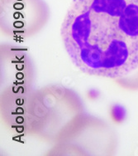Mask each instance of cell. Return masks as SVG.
Wrapping results in <instances>:
<instances>
[{"instance_id":"cell-1","label":"cell","mask_w":138,"mask_h":156,"mask_svg":"<svg viewBox=\"0 0 138 156\" xmlns=\"http://www.w3.org/2000/svg\"><path fill=\"white\" fill-rule=\"evenodd\" d=\"M84 74L118 80L138 70V0H73L60 28Z\"/></svg>"},{"instance_id":"cell-2","label":"cell","mask_w":138,"mask_h":156,"mask_svg":"<svg viewBox=\"0 0 138 156\" xmlns=\"http://www.w3.org/2000/svg\"><path fill=\"white\" fill-rule=\"evenodd\" d=\"M0 10L2 33L17 39L39 33L50 17L44 0H0Z\"/></svg>"},{"instance_id":"cell-3","label":"cell","mask_w":138,"mask_h":156,"mask_svg":"<svg viewBox=\"0 0 138 156\" xmlns=\"http://www.w3.org/2000/svg\"><path fill=\"white\" fill-rule=\"evenodd\" d=\"M110 115L114 122L122 123L126 117V111L120 105H113L110 109Z\"/></svg>"}]
</instances>
